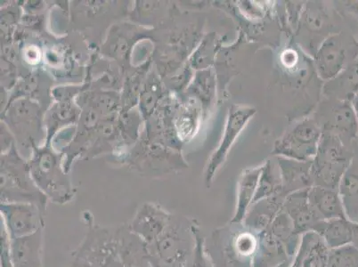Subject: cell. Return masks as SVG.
Here are the masks:
<instances>
[{
	"mask_svg": "<svg viewBox=\"0 0 358 267\" xmlns=\"http://www.w3.org/2000/svg\"><path fill=\"white\" fill-rule=\"evenodd\" d=\"M86 234L73 253L71 267H152L148 245L129 224L103 226L89 215Z\"/></svg>",
	"mask_w": 358,
	"mask_h": 267,
	"instance_id": "cell-1",
	"label": "cell"
},
{
	"mask_svg": "<svg viewBox=\"0 0 358 267\" xmlns=\"http://www.w3.org/2000/svg\"><path fill=\"white\" fill-rule=\"evenodd\" d=\"M259 233L243 223H231L214 230L206 249L215 267H252Z\"/></svg>",
	"mask_w": 358,
	"mask_h": 267,
	"instance_id": "cell-2",
	"label": "cell"
},
{
	"mask_svg": "<svg viewBox=\"0 0 358 267\" xmlns=\"http://www.w3.org/2000/svg\"><path fill=\"white\" fill-rule=\"evenodd\" d=\"M354 157L353 149L336 136L327 132L322 134L317 154L312 161L314 187L338 190Z\"/></svg>",
	"mask_w": 358,
	"mask_h": 267,
	"instance_id": "cell-3",
	"label": "cell"
},
{
	"mask_svg": "<svg viewBox=\"0 0 358 267\" xmlns=\"http://www.w3.org/2000/svg\"><path fill=\"white\" fill-rule=\"evenodd\" d=\"M358 57V41L348 32H334L322 41L315 55V69L324 80L336 79Z\"/></svg>",
	"mask_w": 358,
	"mask_h": 267,
	"instance_id": "cell-4",
	"label": "cell"
},
{
	"mask_svg": "<svg viewBox=\"0 0 358 267\" xmlns=\"http://www.w3.org/2000/svg\"><path fill=\"white\" fill-rule=\"evenodd\" d=\"M194 243L190 223L185 228L174 217L162 236L148 245L150 261L152 265L187 266Z\"/></svg>",
	"mask_w": 358,
	"mask_h": 267,
	"instance_id": "cell-5",
	"label": "cell"
},
{
	"mask_svg": "<svg viewBox=\"0 0 358 267\" xmlns=\"http://www.w3.org/2000/svg\"><path fill=\"white\" fill-rule=\"evenodd\" d=\"M314 120L323 133L336 136L348 147L353 149L358 136V120L350 100L334 97L324 101L319 106Z\"/></svg>",
	"mask_w": 358,
	"mask_h": 267,
	"instance_id": "cell-6",
	"label": "cell"
},
{
	"mask_svg": "<svg viewBox=\"0 0 358 267\" xmlns=\"http://www.w3.org/2000/svg\"><path fill=\"white\" fill-rule=\"evenodd\" d=\"M322 134L314 118L301 120L275 142L272 154L298 161H312L317 154Z\"/></svg>",
	"mask_w": 358,
	"mask_h": 267,
	"instance_id": "cell-7",
	"label": "cell"
},
{
	"mask_svg": "<svg viewBox=\"0 0 358 267\" xmlns=\"http://www.w3.org/2000/svg\"><path fill=\"white\" fill-rule=\"evenodd\" d=\"M256 109L252 106L233 104L227 113L222 138L219 146L210 156L204 171V183L210 188L217 172L226 161L231 148L236 143L243 130L256 114Z\"/></svg>",
	"mask_w": 358,
	"mask_h": 267,
	"instance_id": "cell-8",
	"label": "cell"
},
{
	"mask_svg": "<svg viewBox=\"0 0 358 267\" xmlns=\"http://www.w3.org/2000/svg\"><path fill=\"white\" fill-rule=\"evenodd\" d=\"M44 210L34 203H2L1 224L9 238L31 236L44 229Z\"/></svg>",
	"mask_w": 358,
	"mask_h": 267,
	"instance_id": "cell-9",
	"label": "cell"
},
{
	"mask_svg": "<svg viewBox=\"0 0 358 267\" xmlns=\"http://www.w3.org/2000/svg\"><path fill=\"white\" fill-rule=\"evenodd\" d=\"M173 218L171 213L158 205L144 204L136 211L129 226L133 233L146 245H150L167 230Z\"/></svg>",
	"mask_w": 358,
	"mask_h": 267,
	"instance_id": "cell-10",
	"label": "cell"
},
{
	"mask_svg": "<svg viewBox=\"0 0 358 267\" xmlns=\"http://www.w3.org/2000/svg\"><path fill=\"white\" fill-rule=\"evenodd\" d=\"M282 211L292 220L296 232L301 236L306 233L313 232L315 226L322 220L308 200V190L286 196Z\"/></svg>",
	"mask_w": 358,
	"mask_h": 267,
	"instance_id": "cell-11",
	"label": "cell"
},
{
	"mask_svg": "<svg viewBox=\"0 0 358 267\" xmlns=\"http://www.w3.org/2000/svg\"><path fill=\"white\" fill-rule=\"evenodd\" d=\"M44 229L31 236L9 238L15 267H43Z\"/></svg>",
	"mask_w": 358,
	"mask_h": 267,
	"instance_id": "cell-12",
	"label": "cell"
},
{
	"mask_svg": "<svg viewBox=\"0 0 358 267\" xmlns=\"http://www.w3.org/2000/svg\"><path fill=\"white\" fill-rule=\"evenodd\" d=\"M278 162L281 172L282 194L285 197L314 187L312 161L278 157Z\"/></svg>",
	"mask_w": 358,
	"mask_h": 267,
	"instance_id": "cell-13",
	"label": "cell"
},
{
	"mask_svg": "<svg viewBox=\"0 0 358 267\" xmlns=\"http://www.w3.org/2000/svg\"><path fill=\"white\" fill-rule=\"evenodd\" d=\"M329 254L330 249L317 233H306L289 267H327Z\"/></svg>",
	"mask_w": 358,
	"mask_h": 267,
	"instance_id": "cell-14",
	"label": "cell"
},
{
	"mask_svg": "<svg viewBox=\"0 0 358 267\" xmlns=\"http://www.w3.org/2000/svg\"><path fill=\"white\" fill-rule=\"evenodd\" d=\"M262 166L244 169L237 182L236 201L231 223H243L253 204Z\"/></svg>",
	"mask_w": 358,
	"mask_h": 267,
	"instance_id": "cell-15",
	"label": "cell"
},
{
	"mask_svg": "<svg viewBox=\"0 0 358 267\" xmlns=\"http://www.w3.org/2000/svg\"><path fill=\"white\" fill-rule=\"evenodd\" d=\"M285 200V195L281 194L257 201L250 207L243 223L257 233L263 232L281 212Z\"/></svg>",
	"mask_w": 358,
	"mask_h": 267,
	"instance_id": "cell-16",
	"label": "cell"
},
{
	"mask_svg": "<svg viewBox=\"0 0 358 267\" xmlns=\"http://www.w3.org/2000/svg\"><path fill=\"white\" fill-rule=\"evenodd\" d=\"M313 232L323 239L330 250L353 244L354 223L346 217L319 221Z\"/></svg>",
	"mask_w": 358,
	"mask_h": 267,
	"instance_id": "cell-17",
	"label": "cell"
},
{
	"mask_svg": "<svg viewBox=\"0 0 358 267\" xmlns=\"http://www.w3.org/2000/svg\"><path fill=\"white\" fill-rule=\"evenodd\" d=\"M292 259L284 244L268 231L259 233L258 247L253 257L252 267H278Z\"/></svg>",
	"mask_w": 358,
	"mask_h": 267,
	"instance_id": "cell-18",
	"label": "cell"
},
{
	"mask_svg": "<svg viewBox=\"0 0 358 267\" xmlns=\"http://www.w3.org/2000/svg\"><path fill=\"white\" fill-rule=\"evenodd\" d=\"M308 197L322 220L347 218L338 190L313 187L308 189Z\"/></svg>",
	"mask_w": 358,
	"mask_h": 267,
	"instance_id": "cell-19",
	"label": "cell"
},
{
	"mask_svg": "<svg viewBox=\"0 0 358 267\" xmlns=\"http://www.w3.org/2000/svg\"><path fill=\"white\" fill-rule=\"evenodd\" d=\"M345 214L351 222L358 224V157L355 155L352 162L338 185Z\"/></svg>",
	"mask_w": 358,
	"mask_h": 267,
	"instance_id": "cell-20",
	"label": "cell"
},
{
	"mask_svg": "<svg viewBox=\"0 0 358 267\" xmlns=\"http://www.w3.org/2000/svg\"><path fill=\"white\" fill-rule=\"evenodd\" d=\"M281 194L282 178L278 162L268 159L262 165V172L253 203Z\"/></svg>",
	"mask_w": 358,
	"mask_h": 267,
	"instance_id": "cell-21",
	"label": "cell"
},
{
	"mask_svg": "<svg viewBox=\"0 0 358 267\" xmlns=\"http://www.w3.org/2000/svg\"><path fill=\"white\" fill-rule=\"evenodd\" d=\"M266 231L284 244L289 257L297 252L301 236L296 232L294 224L284 211H281Z\"/></svg>",
	"mask_w": 358,
	"mask_h": 267,
	"instance_id": "cell-22",
	"label": "cell"
},
{
	"mask_svg": "<svg viewBox=\"0 0 358 267\" xmlns=\"http://www.w3.org/2000/svg\"><path fill=\"white\" fill-rule=\"evenodd\" d=\"M190 229L194 237V249L187 267H215L206 249L205 238L200 224L194 219L190 222Z\"/></svg>",
	"mask_w": 358,
	"mask_h": 267,
	"instance_id": "cell-23",
	"label": "cell"
},
{
	"mask_svg": "<svg viewBox=\"0 0 358 267\" xmlns=\"http://www.w3.org/2000/svg\"><path fill=\"white\" fill-rule=\"evenodd\" d=\"M327 267H358V247L350 244L330 250Z\"/></svg>",
	"mask_w": 358,
	"mask_h": 267,
	"instance_id": "cell-24",
	"label": "cell"
},
{
	"mask_svg": "<svg viewBox=\"0 0 358 267\" xmlns=\"http://www.w3.org/2000/svg\"><path fill=\"white\" fill-rule=\"evenodd\" d=\"M0 267H15L10 256L9 236L2 224L1 233H0Z\"/></svg>",
	"mask_w": 358,
	"mask_h": 267,
	"instance_id": "cell-25",
	"label": "cell"
},
{
	"mask_svg": "<svg viewBox=\"0 0 358 267\" xmlns=\"http://www.w3.org/2000/svg\"><path fill=\"white\" fill-rule=\"evenodd\" d=\"M351 102H352L355 110H356L358 120V94H357L356 96L353 97L352 100H351ZM353 151L355 155L357 156L358 157V136L356 141L354 142Z\"/></svg>",
	"mask_w": 358,
	"mask_h": 267,
	"instance_id": "cell-26",
	"label": "cell"
},
{
	"mask_svg": "<svg viewBox=\"0 0 358 267\" xmlns=\"http://www.w3.org/2000/svg\"><path fill=\"white\" fill-rule=\"evenodd\" d=\"M353 244L358 247V224L354 223Z\"/></svg>",
	"mask_w": 358,
	"mask_h": 267,
	"instance_id": "cell-27",
	"label": "cell"
},
{
	"mask_svg": "<svg viewBox=\"0 0 358 267\" xmlns=\"http://www.w3.org/2000/svg\"><path fill=\"white\" fill-rule=\"evenodd\" d=\"M152 267H187L185 266H162V265H152Z\"/></svg>",
	"mask_w": 358,
	"mask_h": 267,
	"instance_id": "cell-28",
	"label": "cell"
},
{
	"mask_svg": "<svg viewBox=\"0 0 358 267\" xmlns=\"http://www.w3.org/2000/svg\"><path fill=\"white\" fill-rule=\"evenodd\" d=\"M291 262H292V260H291V261H288V262H286L285 264H282V265L279 266L278 267H289V265H291Z\"/></svg>",
	"mask_w": 358,
	"mask_h": 267,
	"instance_id": "cell-29",
	"label": "cell"
},
{
	"mask_svg": "<svg viewBox=\"0 0 358 267\" xmlns=\"http://www.w3.org/2000/svg\"><path fill=\"white\" fill-rule=\"evenodd\" d=\"M355 93H356V94H358V85L356 87V90H355Z\"/></svg>",
	"mask_w": 358,
	"mask_h": 267,
	"instance_id": "cell-30",
	"label": "cell"
}]
</instances>
